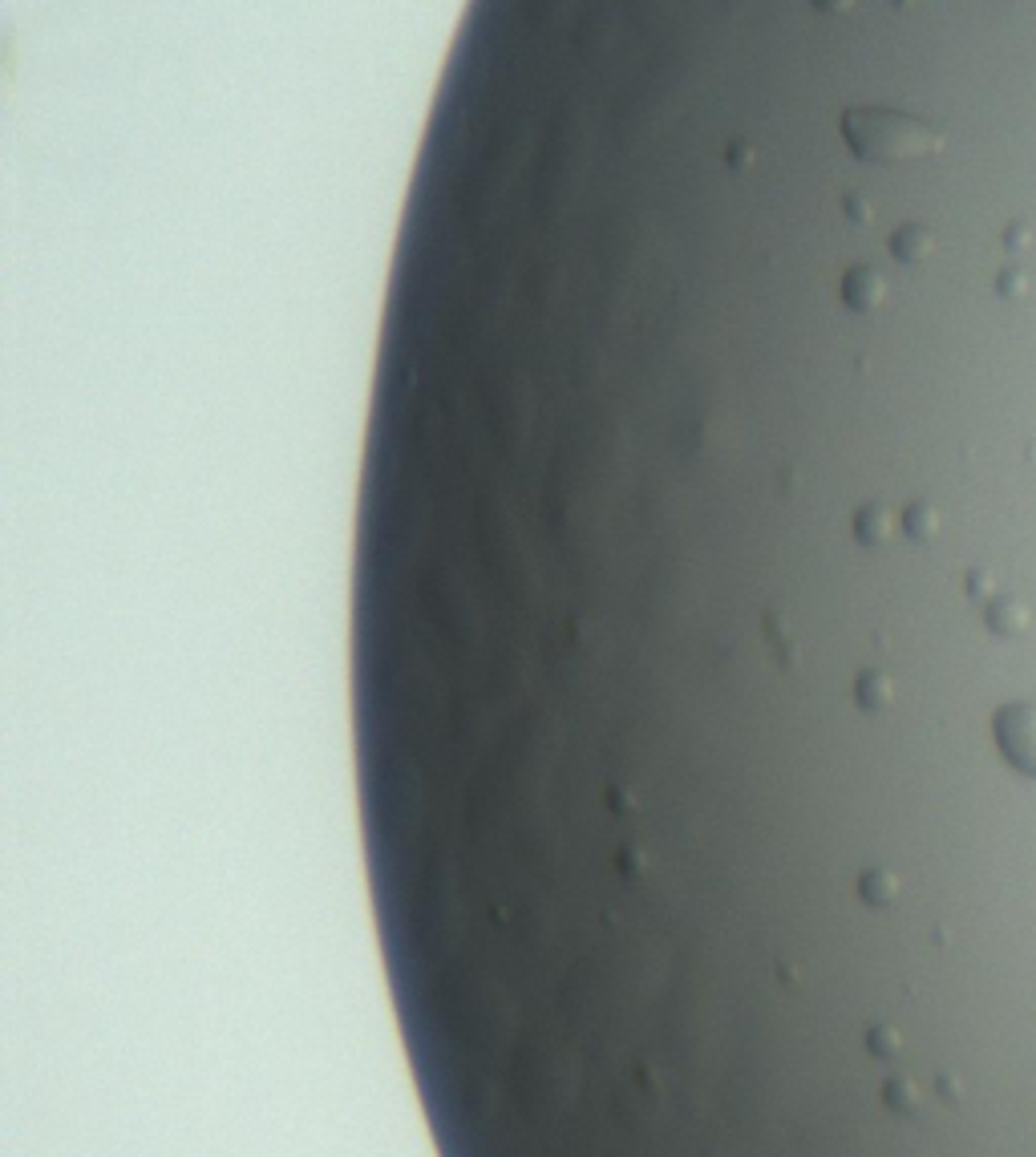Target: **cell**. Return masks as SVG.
Masks as SVG:
<instances>
[{
    "label": "cell",
    "mask_w": 1036,
    "mask_h": 1157,
    "mask_svg": "<svg viewBox=\"0 0 1036 1157\" xmlns=\"http://www.w3.org/2000/svg\"><path fill=\"white\" fill-rule=\"evenodd\" d=\"M838 130L846 138V150L862 162H911L940 150V130L927 122L903 114V110H883V105H854L838 118Z\"/></svg>",
    "instance_id": "obj_1"
},
{
    "label": "cell",
    "mask_w": 1036,
    "mask_h": 1157,
    "mask_svg": "<svg viewBox=\"0 0 1036 1157\" xmlns=\"http://www.w3.org/2000/svg\"><path fill=\"white\" fill-rule=\"evenodd\" d=\"M996 741H1000V753L1008 757V765L1036 777V709H1020V704L1000 709L996 712Z\"/></svg>",
    "instance_id": "obj_2"
},
{
    "label": "cell",
    "mask_w": 1036,
    "mask_h": 1157,
    "mask_svg": "<svg viewBox=\"0 0 1036 1157\" xmlns=\"http://www.w3.org/2000/svg\"><path fill=\"white\" fill-rule=\"evenodd\" d=\"M854 0H810V9L818 12H851Z\"/></svg>",
    "instance_id": "obj_3"
}]
</instances>
